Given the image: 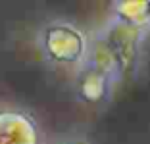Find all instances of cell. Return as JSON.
Wrapping results in <instances>:
<instances>
[{"label": "cell", "instance_id": "cell-2", "mask_svg": "<svg viewBox=\"0 0 150 144\" xmlns=\"http://www.w3.org/2000/svg\"><path fill=\"white\" fill-rule=\"evenodd\" d=\"M0 144H42L39 123L23 108L0 104Z\"/></svg>", "mask_w": 150, "mask_h": 144}, {"label": "cell", "instance_id": "cell-3", "mask_svg": "<svg viewBox=\"0 0 150 144\" xmlns=\"http://www.w3.org/2000/svg\"><path fill=\"white\" fill-rule=\"evenodd\" d=\"M56 144H87V142L77 140V138H64V140H60V142H56Z\"/></svg>", "mask_w": 150, "mask_h": 144}, {"label": "cell", "instance_id": "cell-1", "mask_svg": "<svg viewBox=\"0 0 150 144\" xmlns=\"http://www.w3.org/2000/svg\"><path fill=\"white\" fill-rule=\"evenodd\" d=\"M40 46L46 58L56 64H73L83 56V37L69 23L54 21L42 29Z\"/></svg>", "mask_w": 150, "mask_h": 144}]
</instances>
